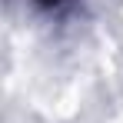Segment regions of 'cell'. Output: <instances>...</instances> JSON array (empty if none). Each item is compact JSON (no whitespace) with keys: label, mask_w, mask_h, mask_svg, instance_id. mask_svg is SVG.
Masks as SVG:
<instances>
[{"label":"cell","mask_w":123,"mask_h":123,"mask_svg":"<svg viewBox=\"0 0 123 123\" xmlns=\"http://www.w3.org/2000/svg\"><path fill=\"white\" fill-rule=\"evenodd\" d=\"M37 7H43V10H60L63 3H70V0H33Z\"/></svg>","instance_id":"obj_1"}]
</instances>
